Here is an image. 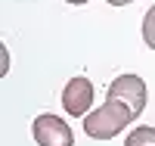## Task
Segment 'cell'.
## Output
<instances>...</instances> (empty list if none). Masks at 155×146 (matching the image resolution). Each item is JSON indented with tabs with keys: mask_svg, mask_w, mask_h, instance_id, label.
I'll list each match as a JSON object with an SVG mask.
<instances>
[{
	"mask_svg": "<svg viewBox=\"0 0 155 146\" xmlns=\"http://www.w3.org/2000/svg\"><path fill=\"white\" fill-rule=\"evenodd\" d=\"M134 118L137 115L127 109L124 103H118V100L109 97L99 109H93V112L84 118V134L93 137V140H112V137H118Z\"/></svg>",
	"mask_w": 155,
	"mask_h": 146,
	"instance_id": "6da1fadb",
	"label": "cell"
},
{
	"mask_svg": "<svg viewBox=\"0 0 155 146\" xmlns=\"http://www.w3.org/2000/svg\"><path fill=\"white\" fill-rule=\"evenodd\" d=\"M31 134L37 146H74V134L68 121H62L59 115H37L31 124Z\"/></svg>",
	"mask_w": 155,
	"mask_h": 146,
	"instance_id": "7a4b0ae2",
	"label": "cell"
},
{
	"mask_svg": "<svg viewBox=\"0 0 155 146\" xmlns=\"http://www.w3.org/2000/svg\"><path fill=\"white\" fill-rule=\"evenodd\" d=\"M109 97L118 100V103H124L134 115H140L146 109V97L149 93H146V81L140 75H118L109 84Z\"/></svg>",
	"mask_w": 155,
	"mask_h": 146,
	"instance_id": "3957f363",
	"label": "cell"
},
{
	"mask_svg": "<svg viewBox=\"0 0 155 146\" xmlns=\"http://www.w3.org/2000/svg\"><path fill=\"white\" fill-rule=\"evenodd\" d=\"M90 103H93V84L81 75L71 78L65 84V90H62V109L68 115H74V118H81V115H87Z\"/></svg>",
	"mask_w": 155,
	"mask_h": 146,
	"instance_id": "277c9868",
	"label": "cell"
},
{
	"mask_svg": "<svg viewBox=\"0 0 155 146\" xmlns=\"http://www.w3.org/2000/svg\"><path fill=\"white\" fill-rule=\"evenodd\" d=\"M124 146H155V127H149V124L134 127L130 134H127Z\"/></svg>",
	"mask_w": 155,
	"mask_h": 146,
	"instance_id": "5b68a950",
	"label": "cell"
},
{
	"mask_svg": "<svg viewBox=\"0 0 155 146\" xmlns=\"http://www.w3.org/2000/svg\"><path fill=\"white\" fill-rule=\"evenodd\" d=\"M143 41H146V47L155 50V6H149L143 16Z\"/></svg>",
	"mask_w": 155,
	"mask_h": 146,
	"instance_id": "8992f818",
	"label": "cell"
},
{
	"mask_svg": "<svg viewBox=\"0 0 155 146\" xmlns=\"http://www.w3.org/2000/svg\"><path fill=\"white\" fill-rule=\"evenodd\" d=\"M112 6H127V3H134V0H109Z\"/></svg>",
	"mask_w": 155,
	"mask_h": 146,
	"instance_id": "52a82bcc",
	"label": "cell"
},
{
	"mask_svg": "<svg viewBox=\"0 0 155 146\" xmlns=\"http://www.w3.org/2000/svg\"><path fill=\"white\" fill-rule=\"evenodd\" d=\"M65 3H74V6H81V3H87V0H65Z\"/></svg>",
	"mask_w": 155,
	"mask_h": 146,
	"instance_id": "ba28073f",
	"label": "cell"
}]
</instances>
